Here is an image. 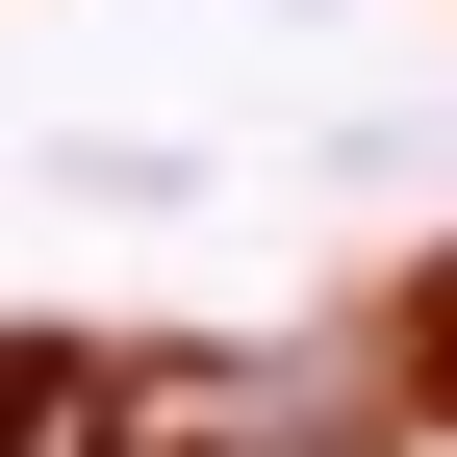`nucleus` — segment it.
<instances>
[{"mask_svg": "<svg viewBox=\"0 0 457 457\" xmlns=\"http://www.w3.org/2000/svg\"><path fill=\"white\" fill-rule=\"evenodd\" d=\"M356 381H381V407H407V432H457V254L407 279V330H381V356H356Z\"/></svg>", "mask_w": 457, "mask_h": 457, "instance_id": "1", "label": "nucleus"}]
</instances>
